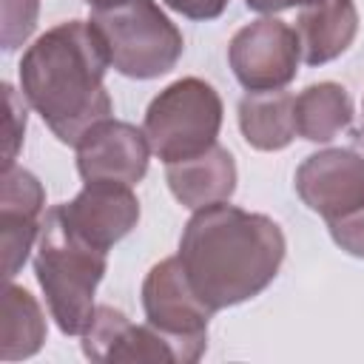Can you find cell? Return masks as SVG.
<instances>
[{"label": "cell", "mask_w": 364, "mask_h": 364, "mask_svg": "<svg viewBox=\"0 0 364 364\" xmlns=\"http://www.w3.org/2000/svg\"><path fill=\"white\" fill-rule=\"evenodd\" d=\"M46 191L37 176L26 168L3 171V193H0V245H3V276L11 282L17 270L26 264L31 245L43 228Z\"/></svg>", "instance_id": "11"}, {"label": "cell", "mask_w": 364, "mask_h": 364, "mask_svg": "<svg viewBox=\"0 0 364 364\" xmlns=\"http://www.w3.org/2000/svg\"><path fill=\"white\" fill-rule=\"evenodd\" d=\"M230 0H165L168 9L179 11L182 17L191 20H213L228 9Z\"/></svg>", "instance_id": "20"}, {"label": "cell", "mask_w": 364, "mask_h": 364, "mask_svg": "<svg viewBox=\"0 0 364 364\" xmlns=\"http://www.w3.org/2000/svg\"><path fill=\"white\" fill-rule=\"evenodd\" d=\"M91 9H97V6H105V3H111V0H85Z\"/></svg>", "instance_id": "22"}, {"label": "cell", "mask_w": 364, "mask_h": 364, "mask_svg": "<svg viewBox=\"0 0 364 364\" xmlns=\"http://www.w3.org/2000/svg\"><path fill=\"white\" fill-rule=\"evenodd\" d=\"M222 128V100L199 77H182L159 91L145 111V136L151 151L168 165L196 156L216 145Z\"/></svg>", "instance_id": "6"}, {"label": "cell", "mask_w": 364, "mask_h": 364, "mask_svg": "<svg viewBox=\"0 0 364 364\" xmlns=\"http://www.w3.org/2000/svg\"><path fill=\"white\" fill-rule=\"evenodd\" d=\"M165 176L171 193L191 210L228 202L236 191V162L222 145H210L208 151L179 162H168Z\"/></svg>", "instance_id": "13"}, {"label": "cell", "mask_w": 364, "mask_h": 364, "mask_svg": "<svg viewBox=\"0 0 364 364\" xmlns=\"http://www.w3.org/2000/svg\"><path fill=\"white\" fill-rule=\"evenodd\" d=\"M358 31V11L353 0H313L296 20L301 60L307 65H324L344 54Z\"/></svg>", "instance_id": "14"}, {"label": "cell", "mask_w": 364, "mask_h": 364, "mask_svg": "<svg viewBox=\"0 0 364 364\" xmlns=\"http://www.w3.org/2000/svg\"><path fill=\"white\" fill-rule=\"evenodd\" d=\"M301 60L296 28L276 17H259L239 28L228 46V63L247 91L284 88Z\"/></svg>", "instance_id": "8"}, {"label": "cell", "mask_w": 364, "mask_h": 364, "mask_svg": "<svg viewBox=\"0 0 364 364\" xmlns=\"http://www.w3.org/2000/svg\"><path fill=\"white\" fill-rule=\"evenodd\" d=\"M40 0H3V48L14 51L37 26Z\"/></svg>", "instance_id": "18"}, {"label": "cell", "mask_w": 364, "mask_h": 364, "mask_svg": "<svg viewBox=\"0 0 364 364\" xmlns=\"http://www.w3.org/2000/svg\"><path fill=\"white\" fill-rule=\"evenodd\" d=\"M105 46L91 23L68 20L48 28L20 60V88L51 134L77 145L88 128L111 117L105 91Z\"/></svg>", "instance_id": "2"}, {"label": "cell", "mask_w": 364, "mask_h": 364, "mask_svg": "<svg viewBox=\"0 0 364 364\" xmlns=\"http://www.w3.org/2000/svg\"><path fill=\"white\" fill-rule=\"evenodd\" d=\"M296 97L279 91H250L239 102V128L256 151H282L296 136Z\"/></svg>", "instance_id": "15"}, {"label": "cell", "mask_w": 364, "mask_h": 364, "mask_svg": "<svg viewBox=\"0 0 364 364\" xmlns=\"http://www.w3.org/2000/svg\"><path fill=\"white\" fill-rule=\"evenodd\" d=\"M82 353L91 361H179L173 341L154 324H131L122 310L100 304L82 333Z\"/></svg>", "instance_id": "12"}, {"label": "cell", "mask_w": 364, "mask_h": 364, "mask_svg": "<svg viewBox=\"0 0 364 364\" xmlns=\"http://www.w3.org/2000/svg\"><path fill=\"white\" fill-rule=\"evenodd\" d=\"M63 219L94 247H114L139 222V202L131 185L122 182H85V188L60 205Z\"/></svg>", "instance_id": "10"}, {"label": "cell", "mask_w": 364, "mask_h": 364, "mask_svg": "<svg viewBox=\"0 0 364 364\" xmlns=\"http://www.w3.org/2000/svg\"><path fill=\"white\" fill-rule=\"evenodd\" d=\"M46 341V316L34 296L17 284H6L0 318V358L17 361L34 355Z\"/></svg>", "instance_id": "17"}, {"label": "cell", "mask_w": 364, "mask_h": 364, "mask_svg": "<svg viewBox=\"0 0 364 364\" xmlns=\"http://www.w3.org/2000/svg\"><path fill=\"white\" fill-rule=\"evenodd\" d=\"M284 233L264 216L228 202L199 208L179 239L193 293L216 313L259 296L284 262Z\"/></svg>", "instance_id": "1"}, {"label": "cell", "mask_w": 364, "mask_h": 364, "mask_svg": "<svg viewBox=\"0 0 364 364\" xmlns=\"http://www.w3.org/2000/svg\"><path fill=\"white\" fill-rule=\"evenodd\" d=\"M247 9L253 11H262V14H276V11H284V9H293V6H307L313 0H245Z\"/></svg>", "instance_id": "21"}, {"label": "cell", "mask_w": 364, "mask_h": 364, "mask_svg": "<svg viewBox=\"0 0 364 364\" xmlns=\"http://www.w3.org/2000/svg\"><path fill=\"white\" fill-rule=\"evenodd\" d=\"M142 307L148 324L173 341L182 364H191L205 353L213 310L193 293L179 256L162 259L148 270L142 282Z\"/></svg>", "instance_id": "7"}, {"label": "cell", "mask_w": 364, "mask_h": 364, "mask_svg": "<svg viewBox=\"0 0 364 364\" xmlns=\"http://www.w3.org/2000/svg\"><path fill=\"white\" fill-rule=\"evenodd\" d=\"M6 91V125H3V136H6V151H3V171L14 165L23 131H26V108L23 100L17 97V91L11 85H3Z\"/></svg>", "instance_id": "19"}, {"label": "cell", "mask_w": 364, "mask_h": 364, "mask_svg": "<svg viewBox=\"0 0 364 364\" xmlns=\"http://www.w3.org/2000/svg\"><path fill=\"white\" fill-rule=\"evenodd\" d=\"M91 28L105 46L108 63L134 80L168 74L182 57V31L154 0H111L91 9Z\"/></svg>", "instance_id": "4"}, {"label": "cell", "mask_w": 364, "mask_h": 364, "mask_svg": "<svg viewBox=\"0 0 364 364\" xmlns=\"http://www.w3.org/2000/svg\"><path fill=\"white\" fill-rule=\"evenodd\" d=\"M77 148V171L85 182H122L134 185L148 171L151 142L145 131L131 122L102 119L82 134Z\"/></svg>", "instance_id": "9"}, {"label": "cell", "mask_w": 364, "mask_h": 364, "mask_svg": "<svg viewBox=\"0 0 364 364\" xmlns=\"http://www.w3.org/2000/svg\"><path fill=\"white\" fill-rule=\"evenodd\" d=\"M296 193L327 222L341 250L364 259V156L347 148L307 156L296 171Z\"/></svg>", "instance_id": "5"}, {"label": "cell", "mask_w": 364, "mask_h": 364, "mask_svg": "<svg viewBox=\"0 0 364 364\" xmlns=\"http://www.w3.org/2000/svg\"><path fill=\"white\" fill-rule=\"evenodd\" d=\"M34 273L51 318L65 336H82L94 318V290L105 276V250L85 242L54 205L43 216Z\"/></svg>", "instance_id": "3"}, {"label": "cell", "mask_w": 364, "mask_h": 364, "mask_svg": "<svg viewBox=\"0 0 364 364\" xmlns=\"http://www.w3.org/2000/svg\"><path fill=\"white\" fill-rule=\"evenodd\" d=\"M296 134L307 142H330L336 139L353 119V102L344 85L338 82H316L307 85L293 105Z\"/></svg>", "instance_id": "16"}]
</instances>
